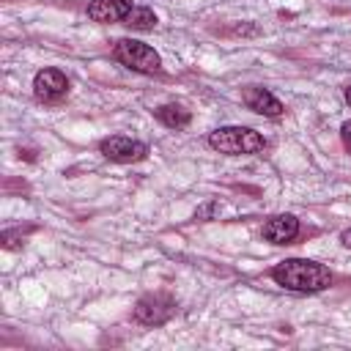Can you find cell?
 Wrapping results in <instances>:
<instances>
[{
  "label": "cell",
  "mask_w": 351,
  "mask_h": 351,
  "mask_svg": "<svg viewBox=\"0 0 351 351\" xmlns=\"http://www.w3.org/2000/svg\"><path fill=\"white\" fill-rule=\"evenodd\" d=\"M271 277L277 285L296 291V293H315L332 285V271L324 263L307 261V258H288L280 261L271 269Z\"/></svg>",
  "instance_id": "obj_1"
},
{
  "label": "cell",
  "mask_w": 351,
  "mask_h": 351,
  "mask_svg": "<svg viewBox=\"0 0 351 351\" xmlns=\"http://www.w3.org/2000/svg\"><path fill=\"white\" fill-rule=\"evenodd\" d=\"M208 145L219 154L247 156V154H261L266 148V140L250 126H219L208 134Z\"/></svg>",
  "instance_id": "obj_2"
},
{
  "label": "cell",
  "mask_w": 351,
  "mask_h": 351,
  "mask_svg": "<svg viewBox=\"0 0 351 351\" xmlns=\"http://www.w3.org/2000/svg\"><path fill=\"white\" fill-rule=\"evenodd\" d=\"M115 58L118 63H123L132 71L140 74H156L162 69V58L154 47H148L145 41H134V38H121L115 41Z\"/></svg>",
  "instance_id": "obj_3"
},
{
  "label": "cell",
  "mask_w": 351,
  "mask_h": 351,
  "mask_svg": "<svg viewBox=\"0 0 351 351\" xmlns=\"http://www.w3.org/2000/svg\"><path fill=\"white\" fill-rule=\"evenodd\" d=\"M176 315V302L167 293H145L134 304V321L143 326H159L167 324Z\"/></svg>",
  "instance_id": "obj_4"
},
{
  "label": "cell",
  "mask_w": 351,
  "mask_h": 351,
  "mask_svg": "<svg viewBox=\"0 0 351 351\" xmlns=\"http://www.w3.org/2000/svg\"><path fill=\"white\" fill-rule=\"evenodd\" d=\"M99 151H101V156H107L110 162H118V165L140 162V159L148 156V145H145V143L132 140V137H123V134L104 137V140L99 143Z\"/></svg>",
  "instance_id": "obj_5"
},
{
  "label": "cell",
  "mask_w": 351,
  "mask_h": 351,
  "mask_svg": "<svg viewBox=\"0 0 351 351\" xmlns=\"http://www.w3.org/2000/svg\"><path fill=\"white\" fill-rule=\"evenodd\" d=\"M33 93L38 101H58L60 96L69 93V80L58 69H41L33 77Z\"/></svg>",
  "instance_id": "obj_6"
},
{
  "label": "cell",
  "mask_w": 351,
  "mask_h": 351,
  "mask_svg": "<svg viewBox=\"0 0 351 351\" xmlns=\"http://www.w3.org/2000/svg\"><path fill=\"white\" fill-rule=\"evenodd\" d=\"M241 101L247 104V110H252V112H258V115H266V118H280V115L285 112L282 101H280L271 90L261 88V85H247V88L241 90Z\"/></svg>",
  "instance_id": "obj_7"
},
{
  "label": "cell",
  "mask_w": 351,
  "mask_h": 351,
  "mask_svg": "<svg viewBox=\"0 0 351 351\" xmlns=\"http://www.w3.org/2000/svg\"><path fill=\"white\" fill-rule=\"evenodd\" d=\"M261 233L271 244H291L299 236V219L293 214H274L263 222Z\"/></svg>",
  "instance_id": "obj_8"
},
{
  "label": "cell",
  "mask_w": 351,
  "mask_h": 351,
  "mask_svg": "<svg viewBox=\"0 0 351 351\" xmlns=\"http://www.w3.org/2000/svg\"><path fill=\"white\" fill-rule=\"evenodd\" d=\"M132 8H134L132 0H90L88 16H90L93 22L112 25V22H123Z\"/></svg>",
  "instance_id": "obj_9"
},
{
  "label": "cell",
  "mask_w": 351,
  "mask_h": 351,
  "mask_svg": "<svg viewBox=\"0 0 351 351\" xmlns=\"http://www.w3.org/2000/svg\"><path fill=\"white\" fill-rule=\"evenodd\" d=\"M154 115H156L159 123H165V126H170V129H184V126L192 121V112H189L184 104H176V101L156 107Z\"/></svg>",
  "instance_id": "obj_10"
},
{
  "label": "cell",
  "mask_w": 351,
  "mask_h": 351,
  "mask_svg": "<svg viewBox=\"0 0 351 351\" xmlns=\"http://www.w3.org/2000/svg\"><path fill=\"white\" fill-rule=\"evenodd\" d=\"M123 25L132 27V30H154V27H156V14H154L148 5H134V8L126 14Z\"/></svg>",
  "instance_id": "obj_11"
},
{
  "label": "cell",
  "mask_w": 351,
  "mask_h": 351,
  "mask_svg": "<svg viewBox=\"0 0 351 351\" xmlns=\"http://www.w3.org/2000/svg\"><path fill=\"white\" fill-rule=\"evenodd\" d=\"M340 140H343V145H346V151L351 154V121H346V123L340 126Z\"/></svg>",
  "instance_id": "obj_12"
},
{
  "label": "cell",
  "mask_w": 351,
  "mask_h": 351,
  "mask_svg": "<svg viewBox=\"0 0 351 351\" xmlns=\"http://www.w3.org/2000/svg\"><path fill=\"white\" fill-rule=\"evenodd\" d=\"M340 241H343V247H348V250H351V228H346V230L340 233Z\"/></svg>",
  "instance_id": "obj_13"
},
{
  "label": "cell",
  "mask_w": 351,
  "mask_h": 351,
  "mask_svg": "<svg viewBox=\"0 0 351 351\" xmlns=\"http://www.w3.org/2000/svg\"><path fill=\"white\" fill-rule=\"evenodd\" d=\"M343 96H346V104L351 107V85H346V93H343Z\"/></svg>",
  "instance_id": "obj_14"
}]
</instances>
